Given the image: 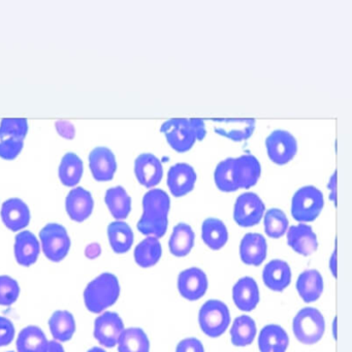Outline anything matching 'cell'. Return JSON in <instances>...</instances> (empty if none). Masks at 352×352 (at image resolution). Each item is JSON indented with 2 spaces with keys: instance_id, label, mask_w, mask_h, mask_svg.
I'll return each mask as SVG.
<instances>
[{
  "instance_id": "23",
  "label": "cell",
  "mask_w": 352,
  "mask_h": 352,
  "mask_svg": "<svg viewBox=\"0 0 352 352\" xmlns=\"http://www.w3.org/2000/svg\"><path fill=\"white\" fill-rule=\"evenodd\" d=\"M323 288V278L317 270H306L296 280V290L305 302H316L322 294Z\"/></svg>"
},
{
  "instance_id": "40",
  "label": "cell",
  "mask_w": 352,
  "mask_h": 352,
  "mask_svg": "<svg viewBox=\"0 0 352 352\" xmlns=\"http://www.w3.org/2000/svg\"><path fill=\"white\" fill-rule=\"evenodd\" d=\"M24 147V141L17 139L0 140V157L14 160L18 157Z\"/></svg>"
},
{
  "instance_id": "11",
  "label": "cell",
  "mask_w": 352,
  "mask_h": 352,
  "mask_svg": "<svg viewBox=\"0 0 352 352\" xmlns=\"http://www.w3.org/2000/svg\"><path fill=\"white\" fill-rule=\"evenodd\" d=\"M208 289V278L199 267H189L181 272L178 277L179 294L186 300H197L205 296Z\"/></svg>"
},
{
  "instance_id": "37",
  "label": "cell",
  "mask_w": 352,
  "mask_h": 352,
  "mask_svg": "<svg viewBox=\"0 0 352 352\" xmlns=\"http://www.w3.org/2000/svg\"><path fill=\"white\" fill-rule=\"evenodd\" d=\"M265 232L270 238L279 239L287 232L289 221L282 210L272 208L263 215Z\"/></svg>"
},
{
  "instance_id": "20",
  "label": "cell",
  "mask_w": 352,
  "mask_h": 352,
  "mask_svg": "<svg viewBox=\"0 0 352 352\" xmlns=\"http://www.w3.org/2000/svg\"><path fill=\"white\" fill-rule=\"evenodd\" d=\"M232 300L241 311L250 312L254 310L261 300L256 281L248 276L238 280L232 287Z\"/></svg>"
},
{
  "instance_id": "14",
  "label": "cell",
  "mask_w": 352,
  "mask_h": 352,
  "mask_svg": "<svg viewBox=\"0 0 352 352\" xmlns=\"http://www.w3.org/2000/svg\"><path fill=\"white\" fill-rule=\"evenodd\" d=\"M197 178V173L190 164L184 162L174 164L168 173V189L174 197H184L193 190Z\"/></svg>"
},
{
  "instance_id": "6",
  "label": "cell",
  "mask_w": 352,
  "mask_h": 352,
  "mask_svg": "<svg viewBox=\"0 0 352 352\" xmlns=\"http://www.w3.org/2000/svg\"><path fill=\"white\" fill-rule=\"evenodd\" d=\"M199 322L201 331L208 337H220L226 333L230 325V310L221 300H207L199 310Z\"/></svg>"
},
{
  "instance_id": "33",
  "label": "cell",
  "mask_w": 352,
  "mask_h": 352,
  "mask_svg": "<svg viewBox=\"0 0 352 352\" xmlns=\"http://www.w3.org/2000/svg\"><path fill=\"white\" fill-rule=\"evenodd\" d=\"M214 180L217 188L223 192H234L239 190L236 158H226L219 162L214 173Z\"/></svg>"
},
{
  "instance_id": "10",
  "label": "cell",
  "mask_w": 352,
  "mask_h": 352,
  "mask_svg": "<svg viewBox=\"0 0 352 352\" xmlns=\"http://www.w3.org/2000/svg\"><path fill=\"white\" fill-rule=\"evenodd\" d=\"M123 331L124 323L117 313H102L94 321V338L104 347H115Z\"/></svg>"
},
{
  "instance_id": "30",
  "label": "cell",
  "mask_w": 352,
  "mask_h": 352,
  "mask_svg": "<svg viewBox=\"0 0 352 352\" xmlns=\"http://www.w3.org/2000/svg\"><path fill=\"white\" fill-rule=\"evenodd\" d=\"M48 342L41 327L28 325L18 335L16 347L18 352H44Z\"/></svg>"
},
{
  "instance_id": "4",
  "label": "cell",
  "mask_w": 352,
  "mask_h": 352,
  "mask_svg": "<svg viewBox=\"0 0 352 352\" xmlns=\"http://www.w3.org/2000/svg\"><path fill=\"white\" fill-rule=\"evenodd\" d=\"M325 331V320L320 311L306 307L298 311L292 321V331L298 341L312 345L320 341Z\"/></svg>"
},
{
  "instance_id": "9",
  "label": "cell",
  "mask_w": 352,
  "mask_h": 352,
  "mask_svg": "<svg viewBox=\"0 0 352 352\" xmlns=\"http://www.w3.org/2000/svg\"><path fill=\"white\" fill-rule=\"evenodd\" d=\"M265 212V204L256 193L245 192L234 204V219L242 228H251L261 222Z\"/></svg>"
},
{
  "instance_id": "41",
  "label": "cell",
  "mask_w": 352,
  "mask_h": 352,
  "mask_svg": "<svg viewBox=\"0 0 352 352\" xmlns=\"http://www.w3.org/2000/svg\"><path fill=\"white\" fill-rule=\"evenodd\" d=\"M15 327L7 317L0 316V347L10 345L15 338Z\"/></svg>"
},
{
  "instance_id": "24",
  "label": "cell",
  "mask_w": 352,
  "mask_h": 352,
  "mask_svg": "<svg viewBox=\"0 0 352 352\" xmlns=\"http://www.w3.org/2000/svg\"><path fill=\"white\" fill-rule=\"evenodd\" d=\"M236 168L239 189L251 188L261 178V164L252 154H244L236 158Z\"/></svg>"
},
{
  "instance_id": "46",
  "label": "cell",
  "mask_w": 352,
  "mask_h": 352,
  "mask_svg": "<svg viewBox=\"0 0 352 352\" xmlns=\"http://www.w3.org/2000/svg\"><path fill=\"white\" fill-rule=\"evenodd\" d=\"M329 270H331V275L333 277H337V251H333L329 257Z\"/></svg>"
},
{
  "instance_id": "42",
  "label": "cell",
  "mask_w": 352,
  "mask_h": 352,
  "mask_svg": "<svg viewBox=\"0 0 352 352\" xmlns=\"http://www.w3.org/2000/svg\"><path fill=\"white\" fill-rule=\"evenodd\" d=\"M176 352H205V348L197 338H187L178 344Z\"/></svg>"
},
{
  "instance_id": "32",
  "label": "cell",
  "mask_w": 352,
  "mask_h": 352,
  "mask_svg": "<svg viewBox=\"0 0 352 352\" xmlns=\"http://www.w3.org/2000/svg\"><path fill=\"white\" fill-rule=\"evenodd\" d=\"M83 173V162L77 154L69 152L63 156L58 168V177L65 186L75 187L79 184Z\"/></svg>"
},
{
  "instance_id": "26",
  "label": "cell",
  "mask_w": 352,
  "mask_h": 352,
  "mask_svg": "<svg viewBox=\"0 0 352 352\" xmlns=\"http://www.w3.org/2000/svg\"><path fill=\"white\" fill-rule=\"evenodd\" d=\"M201 239L212 250H220L228 243V228L218 218H207L201 224Z\"/></svg>"
},
{
  "instance_id": "21",
  "label": "cell",
  "mask_w": 352,
  "mask_h": 352,
  "mask_svg": "<svg viewBox=\"0 0 352 352\" xmlns=\"http://www.w3.org/2000/svg\"><path fill=\"white\" fill-rule=\"evenodd\" d=\"M263 280L265 285L273 292H283L292 282L289 265L282 259H273L263 267Z\"/></svg>"
},
{
  "instance_id": "25",
  "label": "cell",
  "mask_w": 352,
  "mask_h": 352,
  "mask_svg": "<svg viewBox=\"0 0 352 352\" xmlns=\"http://www.w3.org/2000/svg\"><path fill=\"white\" fill-rule=\"evenodd\" d=\"M289 338L283 327L278 324H267L261 329L258 337L261 352H285Z\"/></svg>"
},
{
  "instance_id": "28",
  "label": "cell",
  "mask_w": 352,
  "mask_h": 352,
  "mask_svg": "<svg viewBox=\"0 0 352 352\" xmlns=\"http://www.w3.org/2000/svg\"><path fill=\"white\" fill-rule=\"evenodd\" d=\"M49 329L55 341H69L76 333L75 317L69 311H55L49 319Z\"/></svg>"
},
{
  "instance_id": "34",
  "label": "cell",
  "mask_w": 352,
  "mask_h": 352,
  "mask_svg": "<svg viewBox=\"0 0 352 352\" xmlns=\"http://www.w3.org/2000/svg\"><path fill=\"white\" fill-rule=\"evenodd\" d=\"M162 248L158 239L147 236L135 249V261L141 267H151L162 258Z\"/></svg>"
},
{
  "instance_id": "7",
  "label": "cell",
  "mask_w": 352,
  "mask_h": 352,
  "mask_svg": "<svg viewBox=\"0 0 352 352\" xmlns=\"http://www.w3.org/2000/svg\"><path fill=\"white\" fill-rule=\"evenodd\" d=\"M41 246L45 256L53 263L63 261L71 249V238L65 226L49 223L40 232Z\"/></svg>"
},
{
  "instance_id": "39",
  "label": "cell",
  "mask_w": 352,
  "mask_h": 352,
  "mask_svg": "<svg viewBox=\"0 0 352 352\" xmlns=\"http://www.w3.org/2000/svg\"><path fill=\"white\" fill-rule=\"evenodd\" d=\"M19 296V283L10 276H0V306H12L17 302Z\"/></svg>"
},
{
  "instance_id": "36",
  "label": "cell",
  "mask_w": 352,
  "mask_h": 352,
  "mask_svg": "<svg viewBox=\"0 0 352 352\" xmlns=\"http://www.w3.org/2000/svg\"><path fill=\"white\" fill-rule=\"evenodd\" d=\"M117 345L119 352H150L147 333L140 327L124 329Z\"/></svg>"
},
{
  "instance_id": "48",
  "label": "cell",
  "mask_w": 352,
  "mask_h": 352,
  "mask_svg": "<svg viewBox=\"0 0 352 352\" xmlns=\"http://www.w3.org/2000/svg\"><path fill=\"white\" fill-rule=\"evenodd\" d=\"M87 352H107L106 350L102 349V347H92L91 349L88 350Z\"/></svg>"
},
{
  "instance_id": "43",
  "label": "cell",
  "mask_w": 352,
  "mask_h": 352,
  "mask_svg": "<svg viewBox=\"0 0 352 352\" xmlns=\"http://www.w3.org/2000/svg\"><path fill=\"white\" fill-rule=\"evenodd\" d=\"M55 127H56L58 135H61L63 139L73 140L74 138H75L76 129L73 123L69 122V121H57V122L55 123Z\"/></svg>"
},
{
  "instance_id": "27",
  "label": "cell",
  "mask_w": 352,
  "mask_h": 352,
  "mask_svg": "<svg viewBox=\"0 0 352 352\" xmlns=\"http://www.w3.org/2000/svg\"><path fill=\"white\" fill-rule=\"evenodd\" d=\"M195 234L189 224L179 223L173 230L168 242L170 253L176 257L188 255L195 246Z\"/></svg>"
},
{
  "instance_id": "3",
  "label": "cell",
  "mask_w": 352,
  "mask_h": 352,
  "mask_svg": "<svg viewBox=\"0 0 352 352\" xmlns=\"http://www.w3.org/2000/svg\"><path fill=\"white\" fill-rule=\"evenodd\" d=\"M120 296L118 278L112 273H102L94 278L84 290V304L94 314L104 312L117 302Z\"/></svg>"
},
{
  "instance_id": "12",
  "label": "cell",
  "mask_w": 352,
  "mask_h": 352,
  "mask_svg": "<svg viewBox=\"0 0 352 352\" xmlns=\"http://www.w3.org/2000/svg\"><path fill=\"white\" fill-rule=\"evenodd\" d=\"M89 168L92 176L98 182H108L114 178L117 170L116 156L112 150L100 146L89 154Z\"/></svg>"
},
{
  "instance_id": "49",
  "label": "cell",
  "mask_w": 352,
  "mask_h": 352,
  "mask_svg": "<svg viewBox=\"0 0 352 352\" xmlns=\"http://www.w3.org/2000/svg\"><path fill=\"white\" fill-rule=\"evenodd\" d=\"M8 352H15V351H8Z\"/></svg>"
},
{
  "instance_id": "19",
  "label": "cell",
  "mask_w": 352,
  "mask_h": 352,
  "mask_svg": "<svg viewBox=\"0 0 352 352\" xmlns=\"http://www.w3.org/2000/svg\"><path fill=\"white\" fill-rule=\"evenodd\" d=\"M267 243L263 234L249 232L243 236L240 244L241 261L245 265L258 267L267 258Z\"/></svg>"
},
{
  "instance_id": "38",
  "label": "cell",
  "mask_w": 352,
  "mask_h": 352,
  "mask_svg": "<svg viewBox=\"0 0 352 352\" xmlns=\"http://www.w3.org/2000/svg\"><path fill=\"white\" fill-rule=\"evenodd\" d=\"M28 133V122L23 118L3 119L0 123V140L17 139L24 141Z\"/></svg>"
},
{
  "instance_id": "8",
  "label": "cell",
  "mask_w": 352,
  "mask_h": 352,
  "mask_svg": "<svg viewBox=\"0 0 352 352\" xmlns=\"http://www.w3.org/2000/svg\"><path fill=\"white\" fill-rule=\"evenodd\" d=\"M267 156L278 166H284L294 160L298 153L296 138L284 129H276L265 140Z\"/></svg>"
},
{
  "instance_id": "15",
  "label": "cell",
  "mask_w": 352,
  "mask_h": 352,
  "mask_svg": "<svg viewBox=\"0 0 352 352\" xmlns=\"http://www.w3.org/2000/svg\"><path fill=\"white\" fill-rule=\"evenodd\" d=\"M94 201L91 193L83 187H75L65 199L67 215L76 222H83L91 216Z\"/></svg>"
},
{
  "instance_id": "44",
  "label": "cell",
  "mask_w": 352,
  "mask_h": 352,
  "mask_svg": "<svg viewBox=\"0 0 352 352\" xmlns=\"http://www.w3.org/2000/svg\"><path fill=\"white\" fill-rule=\"evenodd\" d=\"M327 188L329 190V199L333 204H337V173H333L327 183Z\"/></svg>"
},
{
  "instance_id": "5",
  "label": "cell",
  "mask_w": 352,
  "mask_h": 352,
  "mask_svg": "<svg viewBox=\"0 0 352 352\" xmlns=\"http://www.w3.org/2000/svg\"><path fill=\"white\" fill-rule=\"evenodd\" d=\"M324 206L322 192L314 186H304L294 193L292 215L300 223L312 222L320 215Z\"/></svg>"
},
{
  "instance_id": "31",
  "label": "cell",
  "mask_w": 352,
  "mask_h": 352,
  "mask_svg": "<svg viewBox=\"0 0 352 352\" xmlns=\"http://www.w3.org/2000/svg\"><path fill=\"white\" fill-rule=\"evenodd\" d=\"M104 201L109 211L116 220L122 221L131 213V197L122 186L108 189L104 195Z\"/></svg>"
},
{
  "instance_id": "35",
  "label": "cell",
  "mask_w": 352,
  "mask_h": 352,
  "mask_svg": "<svg viewBox=\"0 0 352 352\" xmlns=\"http://www.w3.org/2000/svg\"><path fill=\"white\" fill-rule=\"evenodd\" d=\"M256 336V324L248 315H241L234 319L230 329L232 343L236 347L250 345Z\"/></svg>"
},
{
  "instance_id": "17",
  "label": "cell",
  "mask_w": 352,
  "mask_h": 352,
  "mask_svg": "<svg viewBox=\"0 0 352 352\" xmlns=\"http://www.w3.org/2000/svg\"><path fill=\"white\" fill-rule=\"evenodd\" d=\"M256 126L254 119H219L214 120V131L216 133L232 140L243 142L253 135Z\"/></svg>"
},
{
  "instance_id": "22",
  "label": "cell",
  "mask_w": 352,
  "mask_h": 352,
  "mask_svg": "<svg viewBox=\"0 0 352 352\" xmlns=\"http://www.w3.org/2000/svg\"><path fill=\"white\" fill-rule=\"evenodd\" d=\"M14 252L20 265L30 267L38 261L41 252L40 242L32 232L24 230L16 236Z\"/></svg>"
},
{
  "instance_id": "18",
  "label": "cell",
  "mask_w": 352,
  "mask_h": 352,
  "mask_svg": "<svg viewBox=\"0 0 352 352\" xmlns=\"http://www.w3.org/2000/svg\"><path fill=\"white\" fill-rule=\"evenodd\" d=\"M287 243L290 248L298 254L309 256L312 255L318 248V240L316 234L311 226L306 223H300L298 226L288 228Z\"/></svg>"
},
{
  "instance_id": "13",
  "label": "cell",
  "mask_w": 352,
  "mask_h": 352,
  "mask_svg": "<svg viewBox=\"0 0 352 352\" xmlns=\"http://www.w3.org/2000/svg\"><path fill=\"white\" fill-rule=\"evenodd\" d=\"M135 174L140 184L146 188H153L164 177L162 162L152 153H143L135 162Z\"/></svg>"
},
{
  "instance_id": "47",
  "label": "cell",
  "mask_w": 352,
  "mask_h": 352,
  "mask_svg": "<svg viewBox=\"0 0 352 352\" xmlns=\"http://www.w3.org/2000/svg\"><path fill=\"white\" fill-rule=\"evenodd\" d=\"M333 338H335V339H337V318L333 319Z\"/></svg>"
},
{
  "instance_id": "2",
  "label": "cell",
  "mask_w": 352,
  "mask_h": 352,
  "mask_svg": "<svg viewBox=\"0 0 352 352\" xmlns=\"http://www.w3.org/2000/svg\"><path fill=\"white\" fill-rule=\"evenodd\" d=\"M160 131L166 135L168 145L179 153L189 151L195 142L201 141L207 135L201 119H170L162 124Z\"/></svg>"
},
{
  "instance_id": "1",
  "label": "cell",
  "mask_w": 352,
  "mask_h": 352,
  "mask_svg": "<svg viewBox=\"0 0 352 352\" xmlns=\"http://www.w3.org/2000/svg\"><path fill=\"white\" fill-rule=\"evenodd\" d=\"M170 199L162 189L154 188L143 197V215L138 222V230L147 236L160 239L166 234L168 226Z\"/></svg>"
},
{
  "instance_id": "45",
  "label": "cell",
  "mask_w": 352,
  "mask_h": 352,
  "mask_svg": "<svg viewBox=\"0 0 352 352\" xmlns=\"http://www.w3.org/2000/svg\"><path fill=\"white\" fill-rule=\"evenodd\" d=\"M44 352H65V350L59 342L53 340V341L48 342V345Z\"/></svg>"
},
{
  "instance_id": "16",
  "label": "cell",
  "mask_w": 352,
  "mask_h": 352,
  "mask_svg": "<svg viewBox=\"0 0 352 352\" xmlns=\"http://www.w3.org/2000/svg\"><path fill=\"white\" fill-rule=\"evenodd\" d=\"M1 220L12 232H19L30 224V210L22 199L14 197L8 199L1 207Z\"/></svg>"
},
{
  "instance_id": "29",
  "label": "cell",
  "mask_w": 352,
  "mask_h": 352,
  "mask_svg": "<svg viewBox=\"0 0 352 352\" xmlns=\"http://www.w3.org/2000/svg\"><path fill=\"white\" fill-rule=\"evenodd\" d=\"M108 238L113 251L118 254L126 253L135 241L131 226L121 220H116L108 226Z\"/></svg>"
}]
</instances>
